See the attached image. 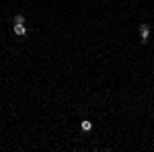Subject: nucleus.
<instances>
[{
	"label": "nucleus",
	"instance_id": "f257e3e1",
	"mask_svg": "<svg viewBox=\"0 0 154 152\" xmlns=\"http://www.w3.org/2000/svg\"><path fill=\"white\" fill-rule=\"evenodd\" d=\"M148 35H150V27H148L146 23H142V25H140V41L146 43V41H148Z\"/></svg>",
	"mask_w": 154,
	"mask_h": 152
},
{
	"label": "nucleus",
	"instance_id": "20e7f679",
	"mask_svg": "<svg viewBox=\"0 0 154 152\" xmlns=\"http://www.w3.org/2000/svg\"><path fill=\"white\" fill-rule=\"evenodd\" d=\"M14 23H25V19H23V14H17V17H14Z\"/></svg>",
	"mask_w": 154,
	"mask_h": 152
},
{
	"label": "nucleus",
	"instance_id": "7ed1b4c3",
	"mask_svg": "<svg viewBox=\"0 0 154 152\" xmlns=\"http://www.w3.org/2000/svg\"><path fill=\"white\" fill-rule=\"evenodd\" d=\"M80 127H82L84 132H90V130H93V123H90V121H82V123H80Z\"/></svg>",
	"mask_w": 154,
	"mask_h": 152
},
{
	"label": "nucleus",
	"instance_id": "f03ea898",
	"mask_svg": "<svg viewBox=\"0 0 154 152\" xmlns=\"http://www.w3.org/2000/svg\"><path fill=\"white\" fill-rule=\"evenodd\" d=\"M14 35H19V37H25V35H27L25 23H14Z\"/></svg>",
	"mask_w": 154,
	"mask_h": 152
}]
</instances>
